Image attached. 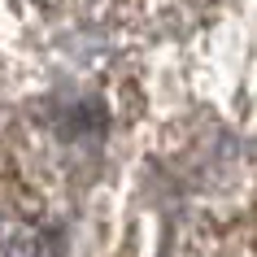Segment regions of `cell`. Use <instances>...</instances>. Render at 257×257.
<instances>
[{
	"instance_id": "obj_1",
	"label": "cell",
	"mask_w": 257,
	"mask_h": 257,
	"mask_svg": "<svg viewBox=\"0 0 257 257\" xmlns=\"http://www.w3.org/2000/svg\"><path fill=\"white\" fill-rule=\"evenodd\" d=\"M0 257H48V248H44V240L35 235V231H18V235L5 240Z\"/></svg>"
}]
</instances>
